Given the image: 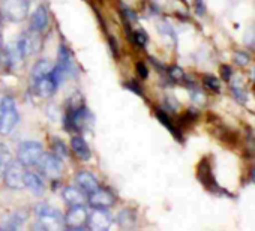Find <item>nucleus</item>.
Masks as SVG:
<instances>
[{
    "label": "nucleus",
    "instance_id": "nucleus-1",
    "mask_svg": "<svg viewBox=\"0 0 255 231\" xmlns=\"http://www.w3.org/2000/svg\"><path fill=\"white\" fill-rule=\"evenodd\" d=\"M36 225L47 231H56L65 227V219L62 213L50 204L39 203L35 206Z\"/></svg>",
    "mask_w": 255,
    "mask_h": 231
},
{
    "label": "nucleus",
    "instance_id": "nucleus-2",
    "mask_svg": "<svg viewBox=\"0 0 255 231\" xmlns=\"http://www.w3.org/2000/svg\"><path fill=\"white\" fill-rule=\"evenodd\" d=\"M18 110L12 98L5 96L0 101V135H9L18 123Z\"/></svg>",
    "mask_w": 255,
    "mask_h": 231
},
{
    "label": "nucleus",
    "instance_id": "nucleus-3",
    "mask_svg": "<svg viewBox=\"0 0 255 231\" xmlns=\"http://www.w3.org/2000/svg\"><path fill=\"white\" fill-rule=\"evenodd\" d=\"M44 153L42 144L38 141H24L20 144L17 152V161H20L24 167H33L38 164Z\"/></svg>",
    "mask_w": 255,
    "mask_h": 231
},
{
    "label": "nucleus",
    "instance_id": "nucleus-4",
    "mask_svg": "<svg viewBox=\"0 0 255 231\" xmlns=\"http://www.w3.org/2000/svg\"><path fill=\"white\" fill-rule=\"evenodd\" d=\"M29 14V2L27 0H3L2 3V15L12 21L20 23Z\"/></svg>",
    "mask_w": 255,
    "mask_h": 231
},
{
    "label": "nucleus",
    "instance_id": "nucleus-5",
    "mask_svg": "<svg viewBox=\"0 0 255 231\" xmlns=\"http://www.w3.org/2000/svg\"><path fill=\"white\" fill-rule=\"evenodd\" d=\"M36 165H38L41 174H44L48 179H59L63 173L62 159L54 153H42V156Z\"/></svg>",
    "mask_w": 255,
    "mask_h": 231
},
{
    "label": "nucleus",
    "instance_id": "nucleus-6",
    "mask_svg": "<svg viewBox=\"0 0 255 231\" xmlns=\"http://www.w3.org/2000/svg\"><path fill=\"white\" fill-rule=\"evenodd\" d=\"M24 165L20 161H11L8 168L5 170L3 180L5 185L11 189H21L24 188Z\"/></svg>",
    "mask_w": 255,
    "mask_h": 231
},
{
    "label": "nucleus",
    "instance_id": "nucleus-7",
    "mask_svg": "<svg viewBox=\"0 0 255 231\" xmlns=\"http://www.w3.org/2000/svg\"><path fill=\"white\" fill-rule=\"evenodd\" d=\"M87 203L93 209H110L116 203V195L104 188H96L87 194Z\"/></svg>",
    "mask_w": 255,
    "mask_h": 231
},
{
    "label": "nucleus",
    "instance_id": "nucleus-8",
    "mask_svg": "<svg viewBox=\"0 0 255 231\" xmlns=\"http://www.w3.org/2000/svg\"><path fill=\"white\" fill-rule=\"evenodd\" d=\"M87 218H89V213H87L84 204L83 206H71V209L63 216L65 225L72 230H80V228L86 227Z\"/></svg>",
    "mask_w": 255,
    "mask_h": 231
},
{
    "label": "nucleus",
    "instance_id": "nucleus-9",
    "mask_svg": "<svg viewBox=\"0 0 255 231\" xmlns=\"http://www.w3.org/2000/svg\"><path fill=\"white\" fill-rule=\"evenodd\" d=\"M113 225V216L107 209H95L87 218V228L93 231H104Z\"/></svg>",
    "mask_w": 255,
    "mask_h": 231
},
{
    "label": "nucleus",
    "instance_id": "nucleus-10",
    "mask_svg": "<svg viewBox=\"0 0 255 231\" xmlns=\"http://www.w3.org/2000/svg\"><path fill=\"white\" fill-rule=\"evenodd\" d=\"M17 44H18V47H20V50H21V53H23L24 57L32 56V54L38 50V47H39L38 32H35V30L30 29L29 32H26V33L20 38V41H18Z\"/></svg>",
    "mask_w": 255,
    "mask_h": 231
},
{
    "label": "nucleus",
    "instance_id": "nucleus-11",
    "mask_svg": "<svg viewBox=\"0 0 255 231\" xmlns=\"http://www.w3.org/2000/svg\"><path fill=\"white\" fill-rule=\"evenodd\" d=\"M27 216H29L27 210H21V209L6 213L2 219H0V227L6 228V230H15L27 221Z\"/></svg>",
    "mask_w": 255,
    "mask_h": 231
},
{
    "label": "nucleus",
    "instance_id": "nucleus-12",
    "mask_svg": "<svg viewBox=\"0 0 255 231\" xmlns=\"http://www.w3.org/2000/svg\"><path fill=\"white\" fill-rule=\"evenodd\" d=\"M57 66L66 74V77H74L75 74V62L74 57L69 51V48L63 44H60L59 47V62Z\"/></svg>",
    "mask_w": 255,
    "mask_h": 231
},
{
    "label": "nucleus",
    "instance_id": "nucleus-13",
    "mask_svg": "<svg viewBox=\"0 0 255 231\" xmlns=\"http://www.w3.org/2000/svg\"><path fill=\"white\" fill-rule=\"evenodd\" d=\"M30 86H32V89H33V92H35L36 95L42 96V98H50V96L57 90V87H59V84L54 81V78H53L51 74H50L48 77H45V78L38 80L36 83H32Z\"/></svg>",
    "mask_w": 255,
    "mask_h": 231
},
{
    "label": "nucleus",
    "instance_id": "nucleus-14",
    "mask_svg": "<svg viewBox=\"0 0 255 231\" xmlns=\"http://www.w3.org/2000/svg\"><path fill=\"white\" fill-rule=\"evenodd\" d=\"M75 183H77V186H78L84 194H90L92 191H95L96 188H99L98 179H96L92 173H89V171H86V170H81V171L75 176Z\"/></svg>",
    "mask_w": 255,
    "mask_h": 231
},
{
    "label": "nucleus",
    "instance_id": "nucleus-15",
    "mask_svg": "<svg viewBox=\"0 0 255 231\" xmlns=\"http://www.w3.org/2000/svg\"><path fill=\"white\" fill-rule=\"evenodd\" d=\"M48 26V11L44 5H39L30 17V29L35 32H44Z\"/></svg>",
    "mask_w": 255,
    "mask_h": 231
},
{
    "label": "nucleus",
    "instance_id": "nucleus-16",
    "mask_svg": "<svg viewBox=\"0 0 255 231\" xmlns=\"http://www.w3.org/2000/svg\"><path fill=\"white\" fill-rule=\"evenodd\" d=\"M62 198L69 206H83L87 201L84 192L78 186H68V188H65L62 191Z\"/></svg>",
    "mask_w": 255,
    "mask_h": 231
},
{
    "label": "nucleus",
    "instance_id": "nucleus-17",
    "mask_svg": "<svg viewBox=\"0 0 255 231\" xmlns=\"http://www.w3.org/2000/svg\"><path fill=\"white\" fill-rule=\"evenodd\" d=\"M71 149L75 153V156L81 161H89L92 158V150H90L87 141L80 135H74L71 138Z\"/></svg>",
    "mask_w": 255,
    "mask_h": 231
},
{
    "label": "nucleus",
    "instance_id": "nucleus-18",
    "mask_svg": "<svg viewBox=\"0 0 255 231\" xmlns=\"http://www.w3.org/2000/svg\"><path fill=\"white\" fill-rule=\"evenodd\" d=\"M51 71H53V65L50 63V60H47V59H39V60L33 65V68H32V72H30V84H32V83H36V81L41 80V78L48 77V75L51 74Z\"/></svg>",
    "mask_w": 255,
    "mask_h": 231
},
{
    "label": "nucleus",
    "instance_id": "nucleus-19",
    "mask_svg": "<svg viewBox=\"0 0 255 231\" xmlns=\"http://www.w3.org/2000/svg\"><path fill=\"white\" fill-rule=\"evenodd\" d=\"M3 53H5L6 65H9V66L14 68V69L20 68V66H21V62L26 59V57L23 56V53H21V50H20V47H18L17 42H15V44H9L8 48H6Z\"/></svg>",
    "mask_w": 255,
    "mask_h": 231
},
{
    "label": "nucleus",
    "instance_id": "nucleus-20",
    "mask_svg": "<svg viewBox=\"0 0 255 231\" xmlns=\"http://www.w3.org/2000/svg\"><path fill=\"white\" fill-rule=\"evenodd\" d=\"M24 188L32 191L35 195H41L45 191V185H44L41 176L33 173V171H26L24 173Z\"/></svg>",
    "mask_w": 255,
    "mask_h": 231
},
{
    "label": "nucleus",
    "instance_id": "nucleus-21",
    "mask_svg": "<svg viewBox=\"0 0 255 231\" xmlns=\"http://www.w3.org/2000/svg\"><path fill=\"white\" fill-rule=\"evenodd\" d=\"M11 161H12V156H11L9 149L5 144L0 143V177H3L5 170L8 168Z\"/></svg>",
    "mask_w": 255,
    "mask_h": 231
},
{
    "label": "nucleus",
    "instance_id": "nucleus-22",
    "mask_svg": "<svg viewBox=\"0 0 255 231\" xmlns=\"http://www.w3.org/2000/svg\"><path fill=\"white\" fill-rule=\"evenodd\" d=\"M135 222V213L131 209H123L119 215H117V224L122 227H129Z\"/></svg>",
    "mask_w": 255,
    "mask_h": 231
},
{
    "label": "nucleus",
    "instance_id": "nucleus-23",
    "mask_svg": "<svg viewBox=\"0 0 255 231\" xmlns=\"http://www.w3.org/2000/svg\"><path fill=\"white\" fill-rule=\"evenodd\" d=\"M129 36L132 38L131 41L135 42L140 47H146L147 42H149V36H147V33L144 30H132V33L129 32Z\"/></svg>",
    "mask_w": 255,
    "mask_h": 231
},
{
    "label": "nucleus",
    "instance_id": "nucleus-24",
    "mask_svg": "<svg viewBox=\"0 0 255 231\" xmlns=\"http://www.w3.org/2000/svg\"><path fill=\"white\" fill-rule=\"evenodd\" d=\"M203 86H204L206 89L212 90V92H219V90H221L219 80H218L215 75H210V74H207V75L203 77Z\"/></svg>",
    "mask_w": 255,
    "mask_h": 231
},
{
    "label": "nucleus",
    "instance_id": "nucleus-25",
    "mask_svg": "<svg viewBox=\"0 0 255 231\" xmlns=\"http://www.w3.org/2000/svg\"><path fill=\"white\" fill-rule=\"evenodd\" d=\"M156 117L162 122V125H165L174 135H179L177 134V131L174 129V126H173V123H171V120H170V117H168V114L167 113H164L162 110H156Z\"/></svg>",
    "mask_w": 255,
    "mask_h": 231
},
{
    "label": "nucleus",
    "instance_id": "nucleus-26",
    "mask_svg": "<svg viewBox=\"0 0 255 231\" xmlns=\"http://www.w3.org/2000/svg\"><path fill=\"white\" fill-rule=\"evenodd\" d=\"M234 62H236V65H239V66H246V65L249 63V56H248V53H245V51H236V54H234Z\"/></svg>",
    "mask_w": 255,
    "mask_h": 231
},
{
    "label": "nucleus",
    "instance_id": "nucleus-27",
    "mask_svg": "<svg viewBox=\"0 0 255 231\" xmlns=\"http://www.w3.org/2000/svg\"><path fill=\"white\" fill-rule=\"evenodd\" d=\"M168 74H170V78H171V80H174V81H177V83H180V81H183V80H185V74H183V71H182L180 68H177V66H173V68L168 71Z\"/></svg>",
    "mask_w": 255,
    "mask_h": 231
},
{
    "label": "nucleus",
    "instance_id": "nucleus-28",
    "mask_svg": "<svg viewBox=\"0 0 255 231\" xmlns=\"http://www.w3.org/2000/svg\"><path fill=\"white\" fill-rule=\"evenodd\" d=\"M54 155H57L60 159L62 158H66L68 156V150H66V146L62 143V141H54Z\"/></svg>",
    "mask_w": 255,
    "mask_h": 231
},
{
    "label": "nucleus",
    "instance_id": "nucleus-29",
    "mask_svg": "<svg viewBox=\"0 0 255 231\" xmlns=\"http://www.w3.org/2000/svg\"><path fill=\"white\" fill-rule=\"evenodd\" d=\"M231 90H233L236 99H239L240 102H245V101H246V93H245V90H243L239 84H234V86L231 87Z\"/></svg>",
    "mask_w": 255,
    "mask_h": 231
},
{
    "label": "nucleus",
    "instance_id": "nucleus-30",
    "mask_svg": "<svg viewBox=\"0 0 255 231\" xmlns=\"http://www.w3.org/2000/svg\"><path fill=\"white\" fill-rule=\"evenodd\" d=\"M159 30H161V33H164V35H168V36H171V38H173V41H176L174 30L171 29V26H170V24H167V23H162V24L159 26Z\"/></svg>",
    "mask_w": 255,
    "mask_h": 231
},
{
    "label": "nucleus",
    "instance_id": "nucleus-31",
    "mask_svg": "<svg viewBox=\"0 0 255 231\" xmlns=\"http://www.w3.org/2000/svg\"><path fill=\"white\" fill-rule=\"evenodd\" d=\"M137 72H138V75H140L141 78H147V75H149V71H147V66H146V63H143V62H138V63H137Z\"/></svg>",
    "mask_w": 255,
    "mask_h": 231
},
{
    "label": "nucleus",
    "instance_id": "nucleus-32",
    "mask_svg": "<svg viewBox=\"0 0 255 231\" xmlns=\"http://www.w3.org/2000/svg\"><path fill=\"white\" fill-rule=\"evenodd\" d=\"M125 86H126L128 89H129V90H132V92H135L137 95H140V96L143 95V90L140 89V86H138V84H137L135 81H128V83H126Z\"/></svg>",
    "mask_w": 255,
    "mask_h": 231
},
{
    "label": "nucleus",
    "instance_id": "nucleus-33",
    "mask_svg": "<svg viewBox=\"0 0 255 231\" xmlns=\"http://www.w3.org/2000/svg\"><path fill=\"white\" fill-rule=\"evenodd\" d=\"M221 74H222V78H224L225 81H228V80L231 78V75H233V69H231L230 66L224 65V66H221Z\"/></svg>",
    "mask_w": 255,
    "mask_h": 231
},
{
    "label": "nucleus",
    "instance_id": "nucleus-34",
    "mask_svg": "<svg viewBox=\"0 0 255 231\" xmlns=\"http://www.w3.org/2000/svg\"><path fill=\"white\" fill-rule=\"evenodd\" d=\"M197 12L201 15V14H204V5H203V0H197Z\"/></svg>",
    "mask_w": 255,
    "mask_h": 231
},
{
    "label": "nucleus",
    "instance_id": "nucleus-35",
    "mask_svg": "<svg viewBox=\"0 0 255 231\" xmlns=\"http://www.w3.org/2000/svg\"><path fill=\"white\" fill-rule=\"evenodd\" d=\"M3 51V42H2V36H0V54Z\"/></svg>",
    "mask_w": 255,
    "mask_h": 231
},
{
    "label": "nucleus",
    "instance_id": "nucleus-36",
    "mask_svg": "<svg viewBox=\"0 0 255 231\" xmlns=\"http://www.w3.org/2000/svg\"><path fill=\"white\" fill-rule=\"evenodd\" d=\"M0 27H2V15H0Z\"/></svg>",
    "mask_w": 255,
    "mask_h": 231
},
{
    "label": "nucleus",
    "instance_id": "nucleus-37",
    "mask_svg": "<svg viewBox=\"0 0 255 231\" xmlns=\"http://www.w3.org/2000/svg\"><path fill=\"white\" fill-rule=\"evenodd\" d=\"M254 89H255V87H254Z\"/></svg>",
    "mask_w": 255,
    "mask_h": 231
}]
</instances>
